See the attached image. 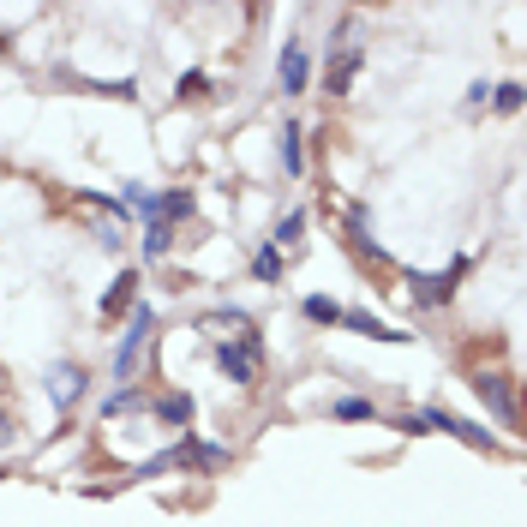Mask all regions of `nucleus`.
<instances>
[{
	"label": "nucleus",
	"mask_w": 527,
	"mask_h": 527,
	"mask_svg": "<svg viewBox=\"0 0 527 527\" xmlns=\"http://www.w3.org/2000/svg\"><path fill=\"white\" fill-rule=\"evenodd\" d=\"M156 336V312L150 306H132V318H126V336H120V354H114V378H132L138 372V360H144V342Z\"/></svg>",
	"instance_id": "nucleus-1"
},
{
	"label": "nucleus",
	"mask_w": 527,
	"mask_h": 527,
	"mask_svg": "<svg viewBox=\"0 0 527 527\" xmlns=\"http://www.w3.org/2000/svg\"><path fill=\"white\" fill-rule=\"evenodd\" d=\"M414 432H450V438H462V444H474V450H492V432H486V426H468V420H456V414H444V408H426V414L414 420Z\"/></svg>",
	"instance_id": "nucleus-2"
},
{
	"label": "nucleus",
	"mask_w": 527,
	"mask_h": 527,
	"mask_svg": "<svg viewBox=\"0 0 527 527\" xmlns=\"http://www.w3.org/2000/svg\"><path fill=\"white\" fill-rule=\"evenodd\" d=\"M474 390H480V402L492 408V420H498V426H516V390H510V378H504V372H480V378H474Z\"/></svg>",
	"instance_id": "nucleus-3"
},
{
	"label": "nucleus",
	"mask_w": 527,
	"mask_h": 527,
	"mask_svg": "<svg viewBox=\"0 0 527 527\" xmlns=\"http://www.w3.org/2000/svg\"><path fill=\"white\" fill-rule=\"evenodd\" d=\"M306 78H312V54H306V42H288V48H282V66H276V84H282L288 96H300Z\"/></svg>",
	"instance_id": "nucleus-4"
},
{
	"label": "nucleus",
	"mask_w": 527,
	"mask_h": 527,
	"mask_svg": "<svg viewBox=\"0 0 527 527\" xmlns=\"http://www.w3.org/2000/svg\"><path fill=\"white\" fill-rule=\"evenodd\" d=\"M48 396H54V408H72L84 396V366H72V360L48 366Z\"/></svg>",
	"instance_id": "nucleus-5"
},
{
	"label": "nucleus",
	"mask_w": 527,
	"mask_h": 527,
	"mask_svg": "<svg viewBox=\"0 0 527 527\" xmlns=\"http://www.w3.org/2000/svg\"><path fill=\"white\" fill-rule=\"evenodd\" d=\"M462 270H468V264L456 258L444 276H408V282H414V300H420V306H432V300H450V288H456V276H462Z\"/></svg>",
	"instance_id": "nucleus-6"
},
{
	"label": "nucleus",
	"mask_w": 527,
	"mask_h": 527,
	"mask_svg": "<svg viewBox=\"0 0 527 527\" xmlns=\"http://www.w3.org/2000/svg\"><path fill=\"white\" fill-rule=\"evenodd\" d=\"M216 366H222L234 384H252V372H258V348H216Z\"/></svg>",
	"instance_id": "nucleus-7"
},
{
	"label": "nucleus",
	"mask_w": 527,
	"mask_h": 527,
	"mask_svg": "<svg viewBox=\"0 0 527 527\" xmlns=\"http://www.w3.org/2000/svg\"><path fill=\"white\" fill-rule=\"evenodd\" d=\"M342 324L348 330H360V336H372V342H402L408 330H390V324H378L372 312H342Z\"/></svg>",
	"instance_id": "nucleus-8"
},
{
	"label": "nucleus",
	"mask_w": 527,
	"mask_h": 527,
	"mask_svg": "<svg viewBox=\"0 0 527 527\" xmlns=\"http://www.w3.org/2000/svg\"><path fill=\"white\" fill-rule=\"evenodd\" d=\"M276 138H282V168H288V174H300V168H306V144H300V126L288 120Z\"/></svg>",
	"instance_id": "nucleus-9"
},
{
	"label": "nucleus",
	"mask_w": 527,
	"mask_h": 527,
	"mask_svg": "<svg viewBox=\"0 0 527 527\" xmlns=\"http://www.w3.org/2000/svg\"><path fill=\"white\" fill-rule=\"evenodd\" d=\"M174 246V228L168 222H144V258H162Z\"/></svg>",
	"instance_id": "nucleus-10"
},
{
	"label": "nucleus",
	"mask_w": 527,
	"mask_h": 527,
	"mask_svg": "<svg viewBox=\"0 0 527 527\" xmlns=\"http://www.w3.org/2000/svg\"><path fill=\"white\" fill-rule=\"evenodd\" d=\"M306 318H312V324H342V306H336L330 294H312V300H306Z\"/></svg>",
	"instance_id": "nucleus-11"
},
{
	"label": "nucleus",
	"mask_w": 527,
	"mask_h": 527,
	"mask_svg": "<svg viewBox=\"0 0 527 527\" xmlns=\"http://www.w3.org/2000/svg\"><path fill=\"white\" fill-rule=\"evenodd\" d=\"M156 414H162L168 426H186V420H192V402H186V396L174 390V396H162V402H156Z\"/></svg>",
	"instance_id": "nucleus-12"
},
{
	"label": "nucleus",
	"mask_w": 527,
	"mask_h": 527,
	"mask_svg": "<svg viewBox=\"0 0 527 527\" xmlns=\"http://www.w3.org/2000/svg\"><path fill=\"white\" fill-rule=\"evenodd\" d=\"M192 192H162V222H180V216H192Z\"/></svg>",
	"instance_id": "nucleus-13"
},
{
	"label": "nucleus",
	"mask_w": 527,
	"mask_h": 527,
	"mask_svg": "<svg viewBox=\"0 0 527 527\" xmlns=\"http://www.w3.org/2000/svg\"><path fill=\"white\" fill-rule=\"evenodd\" d=\"M300 228H306V216H300V210H294V216H282V222H276V252L300 246Z\"/></svg>",
	"instance_id": "nucleus-14"
},
{
	"label": "nucleus",
	"mask_w": 527,
	"mask_h": 527,
	"mask_svg": "<svg viewBox=\"0 0 527 527\" xmlns=\"http://www.w3.org/2000/svg\"><path fill=\"white\" fill-rule=\"evenodd\" d=\"M252 276H258V282H276V276H282V252H276V246H264V252L252 258Z\"/></svg>",
	"instance_id": "nucleus-15"
},
{
	"label": "nucleus",
	"mask_w": 527,
	"mask_h": 527,
	"mask_svg": "<svg viewBox=\"0 0 527 527\" xmlns=\"http://www.w3.org/2000/svg\"><path fill=\"white\" fill-rule=\"evenodd\" d=\"M132 282H138V276H120V282L108 288V300H102V312H120V306L132 300Z\"/></svg>",
	"instance_id": "nucleus-16"
},
{
	"label": "nucleus",
	"mask_w": 527,
	"mask_h": 527,
	"mask_svg": "<svg viewBox=\"0 0 527 527\" xmlns=\"http://www.w3.org/2000/svg\"><path fill=\"white\" fill-rule=\"evenodd\" d=\"M336 420H372V402H360V396H342V402H336Z\"/></svg>",
	"instance_id": "nucleus-17"
},
{
	"label": "nucleus",
	"mask_w": 527,
	"mask_h": 527,
	"mask_svg": "<svg viewBox=\"0 0 527 527\" xmlns=\"http://www.w3.org/2000/svg\"><path fill=\"white\" fill-rule=\"evenodd\" d=\"M204 90H210L204 72H186V78H180V102H192V96H204Z\"/></svg>",
	"instance_id": "nucleus-18"
},
{
	"label": "nucleus",
	"mask_w": 527,
	"mask_h": 527,
	"mask_svg": "<svg viewBox=\"0 0 527 527\" xmlns=\"http://www.w3.org/2000/svg\"><path fill=\"white\" fill-rule=\"evenodd\" d=\"M498 108L516 114V108H522V84H498Z\"/></svg>",
	"instance_id": "nucleus-19"
},
{
	"label": "nucleus",
	"mask_w": 527,
	"mask_h": 527,
	"mask_svg": "<svg viewBox=\"0 0 527 527\" xmlns=\"http://www.w3.org/2000/svg\"><path fill=\"white\" fill-rule=\"evenodd\" d=\"M0 48H6V36H0Z\"/></svg>",
	"instance_id": "nucleus-20"
}]
</instances>
